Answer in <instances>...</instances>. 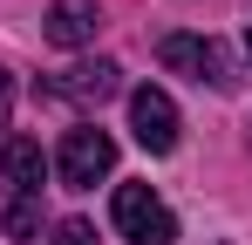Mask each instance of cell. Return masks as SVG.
<instances>
[{
	"label": "cell",
	"instance_id": "obj_1",
	"mask_svg": "<svg viewBox=\"0 0 252 245\" xmlns=\"http://www.w3.org/2000/svg\"><path fill=\"white\" fill-rule=\"evenodd\" d=\"M109 218H116V232H123L129 245H170L177 239V218H170V204L157 198L150 184H116Z\"/></svg>",
	"mask_w": 252,
	"mask_h": 245
},
{
	"label": "cell",
	"instance_id": "obj_2",
	"mask_svg": "<svg viewBox=\"0 0 252 245\" xmlns=\"http://www.w3.org/2000/svg\"><path fill=\"white\" fill-rule=\"evenodd\" d=\"M55 170H62V184H68V191H95V184L116 170V136H109V129H95V122L68 129V136H62V150H55Z\"/></svg>",
	"mask_w": 252,
	"mask_h": 245
},
{
	"label": "cell",
	"instance_id": "obj_3",
	"mask_svg": "<svg viewBox=\"0 0 252 245\" xmlns=\"http://www.w3.org/2000/svg\"><path fill=\"white\" fill-rule=\"evenodd\" d=\"M157 61L164 68H177V75L191 82H211V89H232V61H225V48L205 34H164L157 41Z\"/></svg>",
	"mask_w": 252,
	"mask_h": 245
},
{
	"label": "cell",
	"instance_id": "obj_4",
	"mask_svg": "<svg viewBox=\"0 0 252 245\" xmlns=\"http://www.w3.org/2000/svg\"><path fill=\"white\" fill-rule=\"evenodd\" d=\"M129 129H136V143L150 150V157H170L177 150V102H170L164 89H129Z\"/></svg>",
	"mask_w": 252,
	"mask_h": 245
},
{
	"label": "cell",
	"instance_id": "obj_5",
	"mask_svg": "<svg viewBox=\"0 0 252 245\" xmlns=\"http://www.w3.org/2000/svg\"><path fill=\"white\" fill-rule=\"evenodd\" d=\"M123 89V68L116 61H75V68H62V75H48V95L55 102H75V109H95V102H109Z\"/></svg>",
	"mask_w": 252,
	"mask_h": 245
},
{
	"label": "cell",
	"instance_id": "obj_6",
	"mask_svg": "<svg viewBox=\"0 0 252 245\" xmlns=\"http://www.w3.org/2000/svg\"><path fill=\"white\" fill-rule=\"evenodd\" d=\"M41 143L34 136H7V150H0V184H7V198H41Z\"/></svg>",
	"mask_w": 252,
	"mask_h": 245
},
{
	"label": "cell",
	"instance_id": "obj_7",
	"mask_svg": "<svg viewBox=\"0 0 252 245\" xmlns=\"http://www.w3.org/2000/svg\"><path fill=\"white\" fill-rule=\"evenodd\" d=\"M41 34L55 41V48H82V41H95V14L75 7V0H55L41 14Z\"/></svg>",
	"mask_w": 252,
	"mask_h": 245
},
{
	"label": "cell",
	"instance_id": "obj_8",
	"mask_svg": "<svg viewBox=\"0 0 252 245\" xmlns=\"http://www.w3.org/2000/svg\"><path fill=\"white\" fill-rule=\"evenodd\" d=\"M34 232H41V204L14 198V204H7V239H34Z\"/></svg>",
	"mask_w": 252,
	"mask_h": 245
},
{
	"label": "cell",
	"instance_id": "obj_9",
	"mask_svg": "<svg viewBox=\"0 0 252 245\" xmlns=\"http://www.w3.org/2000/svg\"><path fill=\"white\" fill-rule=\"evenodd\" d=\"M55 245H95V225L89 218H62L55 225Z\"/></svg>",
	"mask_w": 252,
	"mask_h": 245
},
{
	"label": "cell",
	"instance_id": "obj_10",
	"mask_svg": "<svg viewBox=\"0 0 252 245\" xmlns=\"http://www.w3.org/2000/svg\"><path fill=\"white\" fill-rule=\"evenodd\" d=\"M246 55H252V28H246Z\"/></svg>",
	"mask_w": 252,
	"mask_h": 245
}]
</instances>
